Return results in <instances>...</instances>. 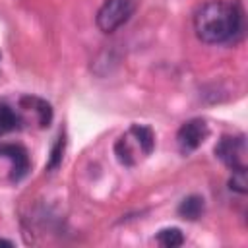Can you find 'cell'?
Instances as JSON below:
<instances>
[{
	"mask_svg": "<svg viewBox=\"0 0 248 248\" xmlns=\"http://www.w3.org/2000/svg\"><path fill=\"white\" fill-rule=\"evenodd\" d=\"M130 136L136 140V143H138V147H140V151H141L143 155H149V153L153 151L155 136H153L151 128L141 126V124H134V126L130 128Z\"/></svg>",
	"mask_w": 248,
	"mask_h": 248,
	"instance_id": "cell-8",
	"label": "cell"
},
{
	"mask_svg": "<svg viewBox=\"0 0 248 248\" xmlns=\"http://www.w3.org/2000/svg\"><path fill=\"white\" fill-rule=\"evenodd\" d=\"M19 122H21V118H19V114L12 107L0 105V136L6 134V132L16 130L19 126Z\"/></svg>",
	"mask_w": 248,
	"mask_h": 248,
	"instance_id": "cell-11",
	"label": "cell"
},
{
	"mask_svg": "<svg viewBox=\"0 0 248 248\" xmlns=\"http://www.w3.org/2000/svg\"><path fill=\"white\" fill-rule=\"evenodd\" d=\"M203 209H205L203 198L192 194V196H188V198H184V200L180 202V205H178V215L184 217V219H188V221H196V219L202 217Z\"/></svg>",
	"mask_w": 248,
	"mask_h": 248,
	"instance_id": "cell-7",
	"label": "cell"
},
{
	"mask_svg": "<svg viewBox=\"0 0 248 248\" xmlns=\"http://www.w3.org/2000/svg\"><path fill=\"white\" fill-rule=\"evenodd\" d=\"M207 134H209V128H207L205 120H202V118H192V120L184 122V124L178 128V134H176V143H178L180 153L190 155L192 151H196V149L205 141Z\"/></svg>",
	"mask_w": 248,
	"mask_h": 248,
	"instance_id": "cell-3",
	"label": "cell"
},
{
	"mask_svg": "<svg viewBox=\"0 0 248 248\" xmlns=\"http://www.w3.org/2000/svg\"><path fill=\"white\" fill-rule=\"evenodd\" d=\"M114 153H116V159L126 167H132L136 163V149L132 147V141H130L128 134L118 138V141L114 143Z\"/></svg>",
	"mask_w": 248,
	"mask_h": 248,
	"instance_id": "cell-9",
	"label": "cell"
},
{
	"mask_svg": "<svg viewBox=\"0 0 248 248\" xmlns=\"http://www.w3.org/2000/svg\"><path fill=\"white\" fill-rule=\"evenodd\" d=\"M0 246H12V242L10 240H0Z\"/></svg>",
	"mask_w": 248,
	"mask_h": 248,
	"instance_id": "cell-14",
	"label": "cell"
},
{
	"mask_svg": "<svg viewBox=\"0 0 248 248\" xmlns=\"http://www.w3.org/2000/svg\"><path fill=\"white\" fill-rule=\"evenodd\" d=\"M138 0H105L97 12V27L103 33H114L136 12Z\"/></svg>",
	"mask_w": 248,
	"mask_h": 248,
	"instance_id": "cell-2",
	"label": "cell"
},
{
	"mask_svg": "<svg viewBox=\"0 0 248 248\" xmlns=\"http://www.w3.org/2000/svg\"><path fill=\"white\" fill-rule=\"evenodd\" d=\"M64 147H66V138H64V136H58V140H56V143H54V147H52V151H50L48 165H46V169H48V170H54V169L62 163Z\"/></svg>",
	"mask_w": 248,
	"mask_h": 248,
	"instance_id": "cell-12",
	"label": "cell"
},
{
	"mask_svg": "<svg viewBox=\"0 0 248 248\" xmlns=\"http://www.w3.org/2000/svg\"><path fill=\"white\" fill-rule=\"evenodd\" d=\"M0 155L6 157L10 163H12V180H21L27 170H29V155L27 151L17 145V143H2L0 145Z\"/></svg>",
	"mask_w": 248,
	"mask_h": 248,
	"instance_id": "cell-5",
	"label": "cell"
},
{
	"mask_svg": "<svg viewBox=\"0 0 248 248\" xmlns=\"http://www.w3.org/2000/svg\"><path fill=\"white\" fill-rule=\"evenodd\" d=\"M231 184V190L238 192V194H246V186H248V180H246V169H240V170H232V178L229 180Z\"/></svg>",
	"mask_w": 248,
	"mask_h": 248,
	"instance_id": "cell-13",
	"label": "cell"
},
{
	"mask_svg": "<svg viewBox=\"0 0 248 248\" xmlns=\"http://www.w3.org/2000/svg\"><path fill=\"white\" fill-rule=\"evenodd\" d=\"M242 25V14L236 4L227 0L205 2L194 16V31L200 41L219 45L231 41Z\"/></svg>",
	"mask_w": 248,
	"mask_h": 248,
	"instance_id": "cell-1",
	"label": "cell"
},
{
	"mask_svg": "<svg viewBox=\"0 0 248 248\" xmlns=\"http://www.w3.org/2000/svg\"><path fill=\"white\" fill-rule=\"evenodd\" d=\"M157 242L163 248H176V246H180L184 242V234L176 227H167V229H161L157 232Z\"/></svg>",
	"mask_w": 248,
	"mask_h": 248,
	"instance_id": "cell-10",
	"label": "cell"
},
{
	"mask_svg": "<svg viewBox=\"0 0 248 248\" xmlns=\"http://www.w3.org/2000/svg\"><path fill=\"white\" fill-rule=\"evenodd\" d=\"M215 155L231 169V170H240L246 169V145L242 138H232V136H223L219 143L215 145Z\"/></svg>",
	"mask_w": 248,
	"mask_h": 248,
	"instance_id": "cell-4",
	"label": "cell"
},
{
	"mask_svg": "<svg viewBox=\"0 0 248 248\" xmlns=\"http://www.w3.org/2000/svg\"><path fill=\"white\" fill-rule=\"evenodd\" d=\"M19 107L25 110V112H33L35 114V120L41 128L48 126L50 120H52V108L46 101L39 99V97H21L19 101Z\"/></svg>",
	"mask_w": 248,
	"mask_h": 248,
	"instance_id": "cell-6",
	"label": "cell"
}]
</instances>
